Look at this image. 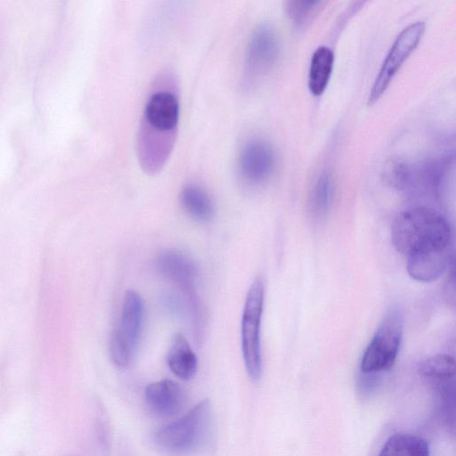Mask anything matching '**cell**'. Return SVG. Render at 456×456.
Wrapping results in <instances>:
<instances>
[{"label":"cell","instance_id":"obj_1","mask_svg":"<svg viewBox=\"0 0 456 456\" xmlns=\"http://www.w3.org/2000/svg\"><path fill=\"white\" fill-rule=\"evenodd\" d=\"M392 243L406 258L409 275L422 282L436 280L452 258V231L438 211L417 207L399 214L391 227Z\"/></svg>","mask_w":456,"mask_h":456},{"label":"cell","instance_id":"obj_2","mask_svg":"<svg viewBox=\"0 0 456 456\" xmlns=\"http://www.w3.org/2000/svg\"><path fill=\"white\" fill-rule=\"evenodd\" d=\"M179 116V100L174 91L158 89L148 98L137 142L139 158L147 173L158 172L168 158Z\"/></svg>","mask_w":456,"mask_h":456},{"label":"cell","instance_id":"obj_3","mask_svg":"<svg viewBox=\"0 0 456 456\" xmlns=\"http://www.w3.org/2000/svg\"><path fill=\"white\" fill-rule=\"evenodd\" d=\"M213 429V411L208 399L201 400L179 419L160 428L154 436L157 446L174 455H189L202 450Z\"/></svg>","mask_w":456,"mask_h":456},{"label":"cell","instance_id":"obj_4","mask_svg":"<svg viewBox=\"0 0 456 456\" xmlns=\"http://www.w3.org/2000/svg\"><path fill=\"white\" fill-rule=\"evenodd\" d=\"M264 298L263 280L257 277L248 289L241 319L242 356L248 375L253 380H258L262 374L260 327Z\"/></svg>","mask_w":456,"mask_h":456},{"label":"cell","instance_id":"obj_5","mask_svg":"<svg viewBox=\"0 0 456 456\" xmlns=\"http://www.w3.org/2000/svg\"><path fill=\"white\" fill-rule=\"evenodd\" d=\"M143 319V302L134 290L125 294L120 319L110 342V357L118 368L128 367L136 354Z\"/></svg>","mask_w":456,"mask_h":456},{"label":"cell","instance_id":"obj_6","mask_svg":"<svg viewBox=\"0 0 456 456\" xmlns=\"http://www.w3.org/2000/svg\"><path fill=\"white\" fill-rule=\"evenodd\" d=\"M403 330V314L397 308H393L383 318L362 354V372H380L389 370L394 365L399 352Z\"/></svg>","mask_w":456,"mask_h":456},{"label":"cell","instance_id":"obj_7","mask_svg":"<svg viewBox=\"0 0 456 456\" xmlns=\"http://www.w3.org/2000/svg\"><path fill=\"white\" fill-rule=\"evenodd\" d=\"M280 52L276 30L269 23H261L252 31L246 48L244 85L256 86L273 67Z\"/></svg>","mask_w":456,"mask_h":456},{"label":"cell","instance_id":"obj_8","mask_svg":"<svg viewBox=\"0 0 456 456\" xmlns=\"http://www.w3.org/2000/svg\"><path fill=\"white\" fill-rule=\"evenodd\" d=\"M424 31L425 22L419 20L411 23L398 34L372 84L368 97L370 105L375 103L384 94L400 67L418 45Z\"/></svg>","mask_w":456,"mask_h":456},{"label":"cell","instance_id":"obj_9","mask_svg":"<svg viewBox=\"0 0 456 456\" xmlns=\"http://www.w3.org/2000/svg\"><path fill=\"white\" fill-rule=\"evenodd\" d=\"M156 267L164 278L176 286L187 305L195 307L201 305L196 293L198 268L187 254L177 249H167L158 256Z\"/></svg>","mask_w":456,"mask_h":456},{"label":"cell","instance_id":"obj_10","mask_svg":"<svg viewBox=\"0 0 456 456\" xmlns=\"http://www.w3.org/2000/svg\"><path fill=\"white\" fill-rule=\"evenodd\" d=\"M274 165L273 149L264 139H249L239 151V173L248 184L258 185L266 182L274 169Z\"/></svg>","mask_w":456,"mask_h":456},{"label":"cell","instance_id":"obj_11","mask_svg":"<svg viewBox=\"0 0 456 456\" xmlns=\"http://www.w3.org/2000/svg\"><path fill=\"white\" fill-rule=\"evenodd\" d=\"M144 399L154 415L170 418L183 410L186 395L177 382L166 379L149 384L144 391Z\"/></svg>","mask_w":456,"mask_h":456},{"label":"cell","instance_id":"obj_12","mask_svg":"<svg viewBox=\"0 0 456 456\" xmlns=\"http://www.w3.org/2000/svg\"><path fill=\"white\" fill-rule=\"evenodd\" d=\"M167 362L170 370L183 380H189L195 376L198 370V358L182 333H176L174 336Z\"/></svg>","mask_w":456,"mask_h":456},{"label":"cell","instance_id":"obj_13","mask_svg":"<svg viewBox=\"0 0 456 456\" xmlns=\"http://www.w3.org/2000/svg\"><path fill=\"white\" fill-rule=\"evenodd\" d=\"M179 201L184 212L197 222H208L215 215L212 198L200 185L189 183L183 186L179 194Z\"/></svg>","mask_w":456,"mask_h":456},{"label":"cell","instance_id":"obj_14","mask_svg":"<svg viewBox=\"0 0 456 456\" xmlns=\"http://www.w3.org/2000/svg\"><path fill=\"white\" fill-rule=\"evenodd\" d=\"M336 182L330 170H322L315 180L308 200V209L314 219L325 217L332 208Z\"/></svg>","mask_w":456,"mask_h":456},{"label":"cell","instance_id":"obj_15","mask_svg":"<svg viewBox=\"0 0 456 456\" xmlns=\"http://www.w3.org/2000/svg\"><path fill=\"white\" fill-rule=\"evenodd\" d=\"M334 53L326 46L321 45L314 52L308 73V87L314 95L322 94L326 89L332 72Z\"/></svg>","mask_w":456,"mask_h":456},{"label":"cell","instance_id":"obj_16","mask_svg":"<svg viewBox=\"0 0 456 456\" xmlns=\"http://www.w3.org/2000/svg\"><path fill=\"white\" fill-rule=\"evenodd\" d=\"M379 456H429V448L423 438L399 433L387 440Z\"/></svg>","mask_w":456,"mask_h":456},{"label":"cell","instance_id":"obj_17","mask_svg":"<svg viewBox=\"0 0 456 456\" xmlns=\"http://www.w3.org/2000/svg\"><path fill=\"white\" fill-rule=\"evenodd\" d=\"M419 370L425 379L434 384L449 385L454 381L455 362L448 354H436L425 360Z\"/></svg>","mask_w":456,"mask_h":456},{"label":"cell","instance_id":"obj_18","mask_svg":"<svg viewBox=\"0 0 456 456\" xmlns=\"http://www.w3.org/2000/svg\"><path fill=\"white\" fill-rule=\"evenodd\" d=\"M383 177L389 185L403 190L411 183V170L403 159L391 158L384 166Z\"/></svg>","mask_w":456,"mask_h":456},{"label":"cell","instance_id":"obj_19","mask_svg":"<svg viewBox=\"0 0 456 456\" xmlns=\"http://www.w3.org/2000/svg\"><path fill=\"white\" fill-rule=\"evenodd\" d=\"M322 4L320 1H289L286 12L294 25L302 27L312 20Z\"/></svg>","mask_w":456,"mask_h":456}]
</instances>
